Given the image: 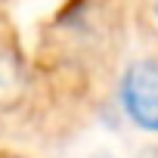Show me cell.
I'll use <instances>...</instances> for the list:
<instances>
[{"mask_svg": "<svg viewBox=\"0 0 158 158\" xmlns=\"http://www.w3.org/2000/svg\"><path fill=\"white\" fill-rule=\"evenodd\" d=\"M124 112L146 130H158V59L133 62L121 81Z\"/></svg>", "mask_w": 158, "mask_h": 158, "instance_id": "cell-1", "label": "cell"}, {"mask_svg": "<svg viewBox=\"0 0 158 158\" xmlns=\"http://www.w3.org/2000/svg\"><path fill=\"white\" fill-rule=\"evenodd\" d=\"M19 81H22V74H19L16 56L0 47V106H6L19 96Z\"/></svg>", "mask_w": 158, "mask_h": 158, "instance_id": "cell-2", "label": "cell"}]
</instances>
